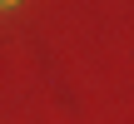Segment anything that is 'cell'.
Here are the masks:
<instances>
[{
  "instance_id": "obj_1",
  "label": "cell",
  "mask_w": 134,
  "mask_h": 124,
  "mask_svg": "<svg viewBox=\"0 0 134 124\" xmlns=\"http://www.w3.org/2000/svg\"><path fill=\"white\" fill-rule=\"evenodd\" d=\"M10 5H20V0H0V10H10Z\"/></svg>"
}]
</instances>
